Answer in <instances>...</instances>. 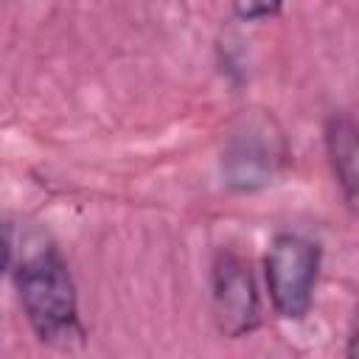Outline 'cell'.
<instances>
[{"instance_id": "1", "label": "cell", "mask_w": 359, "mask_h": 359, "mask_svg": "<svg viewBox=\"0 0 359 359\" xmlns=\"http://www.w3.org/2000/svg\"><path fill=\"white\" fill-rule=\"evenodd\" d=\"M17 292L28 325L39 342L53 348H73L84 342L79 317V294L65 258L45 247L17 269Z\"/></svg>"}, {"instance_id": "2", "label": "cell", "mask_w": 359, "mask_h": 359, "mask_svg": "<svg viewBox=\"0 0 359 359\" xmlns=\"http://www.w3.org/2000/svg\"><path fill=\"white\" fill-rule=\"evenodd\" d=\"M286 163V137L264 109H244L222 149V174L233 191H261L275 182Z\"/></svg>"}, {"instance_id": "3", "label": "cell", "mask_w": 359, "mask_h": 359, "mask_svg": "<svg viewBox=\"0 0 359 359\" xmlns=\"http://www.w3.org/2000/svg\"><path fill=\"white\" fill-rule=\"evenodd\" d=\"M264 275L278 317L303 320L314 303L320 275V244L297 233H278L266 250Z\"/></svg>"}, {"instance_id": "4", "label": "cell", "mask_w": 359, "mask_h": 359, "mask_svg": "<svg viewBox=\"0 0 359 359\" xmlns=\"http://www.w3.org/2000/svg\"><path fill=\"white\" fill-rule=\"evenodd\" d=\"M210 306L213 323L222 337L241 339L252 334L261 323V303L250 264L233 252L222 250L210 272Z\"/></svg>"}, {"instance_id": "5", "label": "cell", "mask_w": 359, "mask_h": 359, "mask_svg": "<svg viewBox=\"0 0 359 359\" xmlns=\"http://www.w3.org/2000/svg\"><path fill=\"white\" fill-rule=\"evenodd\" d=\"M325 151H328V163L331 171L342 188L345 202L353 208L356 205V177H359V146H356V126L351 121V115H331L325 123Z\"/></svg>"}, {"instance_id": "6", "label": "cell", "mask_w": 359, "mask_h": 359, "mask_svg": "<svg viewBox=\"0 0 359 359\" xmlns=\"http://www.w3.org/2000/svg\"><path fill=\"white\" fill-rule=\"evenodd\" d=\"M233 3V11L238 20H247V22H258V20H269L280 11L283 0H230Z\"/></svg>"}]
</instances>
